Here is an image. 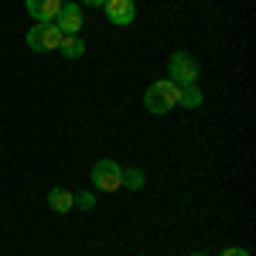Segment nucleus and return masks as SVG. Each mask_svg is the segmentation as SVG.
<instances>
[{"mask_svg":"<svg viewBox=\"0 0 256 256\" xmlns=\"http://www.w3.org/2000/svg\"><path fill=\"white\" fill-rule=\"evenodd\" d=\"M96 205V195L92 192H82V195H76V208H92Z\"/></svg>","mask_w":256,"mask_h":256,"instance_id":"obj_12","label":"nucleus"},{"mask_svg":"<svg viewBox=\"0 0 256 256\" xmlns=\"http://www.w3.org/2000/svg\"><path fill=\"white\" fill-rule=\"evenodd\" d=\"M92 188L106 192V195L120 192L123 188V168H120L116 160H96L92 164Z\"/></svg>","mask_w":256,"mask_h":256,"instance_id":"obj_4","label":"nucleus"},{"mask_svg":"<svg viewBox=\"0 0 256 256\" xmlns=\"http://www.w3.org/2000/svg\"><path fill=\"white\" fill-rule=\"evenodd\" d=\"M218 256H250L246 250H239V246H229V250H222Z\"/></svg>","mask_w":256,"mask_h":256,"instance_id":"obj_13","label":"nucleus"},{"mask_svg":"<svg viewBox=\"0 0 256 256\" xmlns=\"http://www.w3.org/2000/svg\"><path fill=\"white\" fill-rule=\"evenodd\" d=\"M55 24H58L62 34H79L82 31V7L72 4V0H65L62 10H58V18H55Z\"/></svg>","mask_w":256,"mask_h":256,"instance_id":"obj_6","label":"nucleus"},{"mask_svg":"<svg viewBox=\"0 0 256 256\" xmlns=\"http://www.w3.org/2000/svg\"><path fill=\"white\" fill-rule=\"evenodd\" d=\"M192 256H208V253H192Z\"/></svg>","mask_w":256,"mask_h":256,"instance_id":"obj_15","label":"nucleus"},{"mask_svg":"<svg viewBox=\"0 0 256 256\" xmlns=\"http://www.w3.org/2000/svg\"><path fill=\"white\" fill-rule=\"evenodd\" d=\"M48 205H52V212H62V216H65V212L76 208V195H72L68 188H52V192H48Z\"/></svg>","mask_w":256,"mask_h":256,"instance_id":"obj_8","label":"nucleus"},{"mask_svg":"<svg viewBox=\"0 0 256 256\" xmlns=\"http://www.w3.org/2000/svg\"><path fill=\"white\" fill-rule=\"evenodd\" d=\"M178 106H184V110H198V106H202V89H198V86H181V99H178Z\"/></svg>","mask_w":256,"mask_h":256,"instance_id":"obj_10","label":"nucleus"},{"mask_svg":"<svg viewBox=\"0 0 256 256\" xmlns=\"http://www.w3.org/2000/svg\"><path fill=\"white\" fill-rule=\"evenodd\" d=\"M178 99H181V86H174L171 79H160V82H154V86H147L144 106H147L150 113H171L178 106Z\"/></svg>","mask_w":256,"mask_h":256,"instance_id":"obj_1","label":"nucleus"},{"mask_svg":"<svg viewBox=\"0 0 256 256\" xmlns=\"http://www.w3.org/2000/svg\"><path fill=\"white\" fill-rule=\"evenodd\" d=\"M58 52L65 58H82V55H86V41H82L79 34H65L62 44H58Z\"/></svg>","mask_w":256,"mask_h":256,"instance_id":"obj_9","label":"nucleus"},{"mask_svg":"<svg viewBox=\"0 0 256 256\" xmlns=\"http://www.w3.org/2000/svg\"><path fill=\"white\" fill-rule=\"evenodd\" d=\"M123 184H126V188H134V192H137L140 184H144V174H140L137 168H126V171H123Z\"/></svg>","mask_w":256,"mask_h":256,"instance_id":"obj_11","label":"nucleus"},{"mask_svg":"<svg viewBox=\"0 0 256 256\" xmlns=\"http://www.w3.org/2000/svg\"><path fill=\"white\" fill-rule=\"evenodd\" d=\"M62 4H65V0H28L24 7H28L31 20H34V24H41V20H55V18H58Z\"/></svg>","mask_w":256,"mask_h":256,"instance_id":"obj_7","label":"nucleus"},{"mask_svg":"<svg viewBox=\"0 0 256 256\" xmlns=\"http://www.w3.org/2000/svg\"><path fill=\"white\" fill-rule=\"evenodd\" d=\"M102 10H106V20L116 24V28H126V24H134V18H137L134 0H106Z\"/></svg>","mask_w":256,"mask_h":256,"instance_id":"obj_5","label":"nucleus"},{"mask_svg":"<svg viewBox=\"0 0 256 256\" xmlns=\"http://www.w3.org/2000/svg\"><path fill=\"white\" fill-rule=\"evenodd\" d=\"M168 76L174 86H198V62L192 52H174L171 58H168Z\"/></svg>","mask_w":256,"mask_h":256,"instance_id":"obj_2","label":"nucleus"},{"mask_svg":"<svg viewBox=\"0 0 256 256\" xmlns=\"http://www.w3.org/2000/svg\"><path fill=\"white\" fill-rule=\"evenodd\" d=\"M62 38H65V34L58 31L55 20H41V24H34V28L28 31V48H31V52H41V55H44V52H58Z\"/></svg>","mask_w":256,"mask_h":256,"instance_id":"obj_3","label":"nucleus"},{"mask_svg":"<svg viewBox=\"0 0 256 256\" xmlns=\"http://www.w3.org/2000/svg\"><path fill=\"white\" fill-rule=\"evenodd\" d=\"M82 4H86V7H96V10H99V7H106V0H82Z\"/></svg>","mask_w":256,"mask_h":256,"instance_id":"obj_14","label":"nucleus"}]
</instances>
